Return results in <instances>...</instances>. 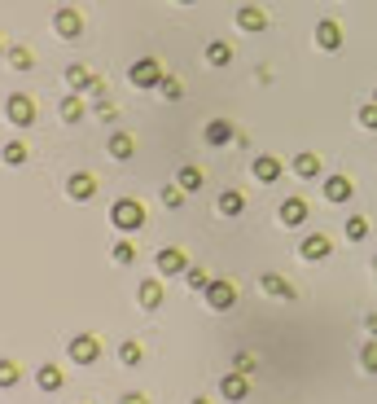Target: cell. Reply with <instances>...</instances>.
Masks as SVG:
<instances>
[{
	"mask_svg": "<svg viewBox=\"0 0 377 404\" xmlns=\"http://www.w3.org/2000/svg\"><path fill=\"white\" fill-rule=\"evenodd\" d=\"M316 49H325V53H338V49H343V27H338L334 18H321V22H316Z\"/></svg>",
	"mask_w": 377,
	"mask_h": 404,
	"instance_id": "16",
	"label": "cell"
},
{
	"mask_svg": "<svg viewBox=\"0 0 377 404\" xmlns=\"http://www.w3.org/2000/svg\"><path fill=\"white\" fill-rule=\"evenodd\" d=\"M215 211H219L224 220H237L241 211H246V194H241V189H224V194L215 198Z\"/></svg>",
	"mask_w": 377,
	"mask_h": 404,
	"instance_id": "21",
	"label": "cell"
},
{
	"mask_svg": "<svg viewBox=\"0 0 377 404\" xmlns=\"http://www.w3.org/2000/svg\"><path fill=\"white\" fill-rule=\"evenodd\" d=\"M127 79H132V88H140V92H154L162 79H167V70H162L158 57H136L132 70H127Z\"/></svg>",
	"mask_w": 377,
	"mask_h": 404,
	"instance_id": "2",
	"label": "cell"
},
{
	"mask_svg": "<svg viewBox=\"0 0 377 404\" xmlns=\"http://www.w3.org/2000/svg\"><path fill=\"white\" fill-rule=\"evenodd\" d=\"M299 255L308 259V264H321V259L334 255V242H329V233H308L299 242Z\"/></svg>",
	"mask_w": 377,
	"mask_h": 404,
	"instance_id": "12",
	"label": "cell"
},
{
	"mask_svg": "<svg viewBox=\"0 0 377 404\" xmlns=\"http://www.w3.org/2000/svg\"><path fill=\"white\" fill-rule=\"evenodd\" d=\"M259 290L272 294L281 303H299V290H294V281H286L281 272H259Z\"/></svg>",
	"mask_w": 377,
	"mask_h": 404,
	"instance_id": "8",
	"label": "cell"
},
{
	"mask_svg": "<svg viewBox=\"0 0 377 404\" xmlns=\"http://www.w3.org/2000/svg\"><path fill=\"white\" fill-rule=\"evenodd\" d=\"M233 370H241V374H259V361H255V356L250 352H237V356H233Z\"/></svg>",
	"mask_w": 377,
	"mask_h": 404,
	"instance_id": "38",
	"label": "cell"
},
{
	"mask_svg": "<svg viewBox=\"0 0 377 404\" xmlns=\"http://www.w3.org/2000/svg\"><path fill=\"white\" fill-rule=\"evenodd\" d=\"M373 272H377V255H373Z\"/></svg>",
	"mask_w": 377,
	"mask_h": 404,
	"instance_id": "46",
	"label": "cell"
},
{
	"mask_svg": "<svg viewBox=\"0 0 377 404\" xmlns=\"http://www.w3.org/2000/svg\"><path fill=\"white\" fill-rule=\"evenodd\" d=\"M211 281H215V277H211L206 268H197V264H188V268H184V286H188V290L206 294V286H211Z\"/></svg>",
	"mask_w": 377,
	"mask_h": 404,
	"instance_id": "28",
	"label": "cell"
},
{
	"mask_svg": "<svg viewBox=\"0 0 377 404\" xmlns=\"http://www.w3.org/2000/svg\"><path fill=\"white\" fill-rule=\"evenodd\" d=\"M206 62H211V66H228V62H233V44L211 40V44H206Z\"/></svg>",
	"mask_w": 377,
	"mask_h": 404,
	"instance_id": "32",
	"label": "cell"
},
{
	"mask_svg": "<svg viewBox=\"0 0 377 404\" xmlns=\"http://www.w3.org/2000/svg\"><path fill=\"white\" fill-rule=\"evenodd\" d=\"M35 387H40L44 396H53V391H62V387H66V374H62V365L44 361L40 370H35Z\"/></svg>",
	"mask_w": 377,
	"mask_h": 404,
	"instance_id": "17",
	"label": "cell"
},
{
	"mask_svg": "<svg viewBox=\"0 0 377 404\" xmlns=\"http://www.w3.org/2000/svg\"><path fill=\"white\" fill-rule=\"evenodd\" d=\"M188 404H211V400H206V396H193V400H188Z\"/></svg>",
	"mask_w": 377,
	"mask_h": 404,
	"instance_id": "43",
	"label": "cell"
},
{
	"mask_svg": "<svg viewBox=\"0 0 377 404\" xmlns=\"http://www.w3.org/2000/svg\"><path fill=\"white\" fill-rule=\"evenodd\" d=\"M66 198H70V202L97 198V176H92V172H70V176H66Z\"/></svg>",
	"mask_w": 377,
	"mask_h": 404,
	"instance_id": "11",
	"label": "cell"
},
{
	"mask_svg": "<svg viewBox=\"0 0 377 404\" xmlns=\"http://www.w3.org/2000/svg\"><path fill=\"white\" fill-rule=\"evenodd\" d=\"M110 224H114V233H140L145 229V202L140 198H114L110 202Z\"/></svg>",
	"mask_w": 377,
	"mask_h": 404,
	"instance_id": "1",
	"label": "cell"
},
{
	"mask_svg": "<svg viewBox=\"0 0 377 404\" xmlns=\"http://www.w3.org/2000/svg\"><path fill=\"white\" fill-rule=\"evenodd\" d=\"M110 259H114V264H119V268H132L136 264V242H132V237H119V242H114L110 246Z\"/></svg>",
	"mask_w": 377,
	"mask_h": 404,
	"instance_id": "25",
	"label": "cell"
},
{
	"mask_svg": "<svg viewBox=\"0 0 377 404\" xmlns=\"http://www.w3.org/2000/svg\"><path fill=\"white\" fill-rule=\"evenodd\" d=\"M97 119H101V123H114V119H119V110L110 105V97H101V101H97Z\"/></svg>",
	"mask_w": 377,
	"mask_h": 404,
	"instance_id": "39",
	"label": "cell"
},
{
	"mask_svg": "<svg viewBox=\"0 0 377 404\" xmlns=\"http://www.w3.org/2000/svg\"><path fill=\"white\" fill-rule=\"evenodd\" d=\"M66 356H70V365H97L101 361V339L97 334H75L66 343Z\"/></svg>",
	"mask_w": 377,
	"mask_h": 404,
	"instance_id": "4",
	"label": "cell"
},
{
	"mask_svg": "<svg viewBox=\"0 0 377 404\" xmlns=\"http://www.w3.org/2000/svg\"><path fill=\"white\" fill-rule=\"evenodd\" d=\"M373 101H377V88H373Z\"/></svg>",
	"mask_w": 377,
	"mask_h": 404,
	"instance_id": "47",
	"label": "cell"
},
{
	"mask_svg": "<svg viewBox=\"0 0 377 404\" xmlns=\"http://www.w3.org/2000/svg\"><path fill=\"white\" fill-rule=\"evenodd\" d=\"M53 31L62 35V40H79V35H84V14H79V9H70V5H62L53 14Z\"/></svg>",
	"mask_w": 377,
	"mask_h": 404,
	"instance_id": "9",
	"label": "cell"
},
{
	"mask_svg": "<svg viewBox=\"0 0 377 404\" xmlns=\"http://www.w3.org/2000/svg\"><path fill=\"white\" fill-rule=\"evenodd\" d=\"M180 5H197V0H180Z\"/></svg>",
	"mask_w": 377,
	"mask_h": 404,
	"instance_id": "45",
	"label": "cell"
},
{
	"mask_svg": "<svg viewBox=\"0 0 377 404\" xmlns=\"http://www.w3.org/2000/svg\"><path fill=\"white\" fill-rule=\"evenodd\" d=\"M88 84H92V70L79 66V62H70V66H66V88H70V92H88Z\"/></svg>",
	"mask_w": 377,
	"mask_h": 404,
	"instance_id": "26",
	"label": "cell"
},
{
	"mask_svg": "<svg viewBox=\"0 0 377 404\" xmlns=\"http://www.w3.org/2000/svg\"><path fill=\"white\" fill-rule=\"evenodd\" d=\"M321 189H325V198H329V202H351V194H356L351 176H343V172H329Z\"/></svg>",
	"mask_w": 377,
	"mask_h": 404,
	"instance_id": "18",
	"label": "cell"
},
{
	"mask_svg": "<svg viewBox=\"0 0 377 404\" xmlns=\"http://www.w3.org/2000/svg\"><path fill=\"white\" fill-rule=\"evenodd\" d=\"M312 216V207H308V198L303 194H294V198H281V207H277V220L286 224V229H299V224H308Z\"/></svg>",
	"mask_w": 377,
	"mask_h": 404,
	"instance_id": "5",
	"label": "cell"
},
{
	"mask_svg": "<svg viewBox=\"0 0 377 404\" xmlns=\"http://www.w3.org/2000/svg\"><path fill=\"white\" fill-rule=\"evenodd\" d=\"M294 176H303V181H316V176H325V163H321V154H312V150H303V154H294Z\"/></svg>",
	"mask_w": 377,
	"mask_h": 404,
	"instance_id": "20",
	"label": "cell"
},
{
	"mask_svg": "<svg viewBox=\"0 0 377 404\" xmlns=\"http://www.w3.org/2000/svg\"><path fill=\"white\" fill-rule=\"evenodd\" d=\"M360 128H364V132H377V101L360 105Z\"/></svg>",
	"mask_w": 377,
	"mask_h": 404,
	"instance_id": "37",
	"label": "cell"
},
{
	"mask_svg": "<svg viewBox=\"0 0 377 404\" xmlns=\"http://www.w3.org/2000/svg\"><path fill=\"white\" fill-rule=\"evenodd\" d=\"M57 114H62V123H79V119L88 114L84 92H66V97H62V105H57Z\"/></svg>",
	"mask_w": 377,
	"mask_h": 404,
	"instance_id": "23",
	"label": "cell"
},
{
	"mask_svg": "<svg viewBox=\"0 0 377 404\" xmlns=\"http://www.w3.org/2000/svg\"><path fill=\"white\" fill-rule=\"evenodd\" d=\"M158 198H162V207H167V211H180L184 198H188V189H184V185H162Z\"/></svg>",
	"mask_w": 377,
	"mask_h": 404,
	"instance_id": "33",
	"label": "cell"
},
{
	"mask_svg": "<svg viewBox=\"0 0 377 404\" xmlns=\"http://www.w3.org/2000/svg\"><path fill=\"white\" fill-rule=\"evenodd\" d=\"M237 137H241V132L228 123V119H211V123H206V132H202V141H206L211 150H224V145H233Z\"/></svg>",
	"mask_w": 377,
	"mask_h": 404,
	"instance_id": "13",
	"label": "cell"
},
{
	"mask_svg": "<svg viewBox=\"0 0 377 404\" xmlns=\"http://www.w3.org/2000/svg\"><path fill=\"white\" fill-rule=\"evenodd\" d=\"M105 150H110V159H114V163H127V159L136 154V141H132V132L114 128V132H110V141H105Z\"/></svg>",
	"mask_w": 377,
	"mask_h": 404,
	"instance_id": "19",
	"label": "cell"
},
{
	"mask_svg": "<svg viewBox=\"0 0 377 404\" xmlns=\"http://www.w3.org/2000/svg\"><path fill=\"white\" fill-rule=\"evenodd\" d=\"M119 404H154V400H149V391H123Z\"/></svg>",
	"mask_w": 377,
	"mask_h": 404,
	"instance_id": "41",
	"label": "cell"
},
{
	"mask_svg": "<svg viewBox=\"0 0 377 404\" xmlns=\"http://www.w3.org/2000/svg\"><path fill=\"white\" fill-rule=\"evenodd\" d=\"M360 370H364V374H377V339H364V347H360Z\"/></svg>",
	"mask_w": 377,
	"mask_h": 404,
	"instance_id": "35",
	"label": "cell"
},
{
	"mask_svg": "<svg viewBox=\"0 0 377 404\" xmlns=\"http://www.w3.org/2000/svg\"><path fill=\"white\" fill-rule=\"evenodd\" d=\"M5 57H9V66H14V70H31L35 66V53L27 49V44H9Z\"/></svg>",
	"mask_w": 377,
	"mask_h": 404,
	"instance_id": "31",
	"label": "cell"
},
{
	"mask_svg": "<svg viewBox=\"0 0 377 404\" xmlns=\"http://www.w3.org/2000/svg\"><path fill=\"white\" fill-rule=\"evenodd\" d=\"M364 330H369V334L377 339V312H369V316H364Z\"/></svg>",
	"mask_w": 377,
	"mask_h": 404,
	"instance_id": "42",
	"label": "cell"
},
{
	"mask_svg": "<svg viewBox=\"0 0 377 404\" xmlns=\"http://www.w3.org/2000/svg\"><path fill=\"white\" fill-rule=\"evenodd\" d=\"M119 361L127 365V370H136V365L145 361V347H140L136 339H123V343H119Z\"/></svg>",
	"mask_w": 377,
	"mask_h": 404,
	"instance_id": "29",
	"label": "cell"
},
{
	"mask_svg": "<svg viewBox=\"0 0 377 404\" xmlns=\"http://www.w3.org/2000/svg\"><path fill=\"white\" fill-rule=\"evenodd\" d=\"M5 53H9V49H5V40H0V57H5Z\"/></svg>",
	"mask_w": 377,
	"mask_h": 404,
	"instance_id": "44",
	"label": "cell"
},
{
	"mask_svg": "<svg viewBox=\"0 0 377 404\" xmlns=\"http://www.w3.org/2000/svg\"><path fill=\"white\" fill-rule=\"evenodd\" d=\"M175 185H184V189H188V194H197V189H202V185H206V172H202V168H197V163H184V168H180V172H175Z\"/></svg>",
	"mask_w": 377,
	"mask_h": 404,
	"instance_id": "24",
	"label": "cell"
},
{
	"mask_svg": "<svg viewBox=\"0 0 377 404\" xmlns=\"http://www.w3.org/2000/svg\"><path fill=\"white\" fill-rule=\"evenodd\" d=\"M158 92H162V97H167V101H180V97H184V84H180V79H175V75H167V79H162V84H158Z\"/></svg>",
	"mask_w": 377,
	"mask_h": 404,
	"instance_id": "36",
	"label": "cell"
},
{
	"mask_svg": "<svg viewBox=\"0 0 377 404\" xmlns=\"http://www.w3.org/2000/svg\"><path fill=\"white\" fill-rule=\"evenodd\" d=\"M84 97H92V101L110 97V88H105V79H97V75H92V84H88V92H84Z\"/></svg>",
	"mask_w": 377,
	"mask_h": 404,
	"instance_id": "40",
	"label": "cell"
},
{
	"mask_svg": "<svg viewBox=\"0 0 377 404\" xmlns=\"http://www.w3.org/2000/svg\"><path fill=\"white\" fill-rule=\"evenodd\" d=\"M136 303L145 307V312H158V307L167 303V290H162V281H158V277H145V281L136 286Z\"/></svg>",
	"mask_w": 377,
	"mask_h": 404,
	"instance_id": "14",
	"label": "cell"
},
{
	"mask_svg": "<svg viewBox=\"0 0 377 404\" xmlns=\"http://www.w3.org/2000/svg\"><path fill=\"white\" fill-rule=\"evenodd\" d=\"M5 119L14 128H31L35 123V101H31V92H14V97L5 101Z\"/></svg>",
	"mask_w": 377,
	"mask_h": 404,
	"instance_id": "6",
	"label": "cell"
},
{
	"mask_svg": "<svg viewBox=\"0 0 377 404\" xmlns=\"http://www.w3.org/2000/svg\"><path fill=\"white\" fill-rule=\"evenodd\" d=\"M202 299H206L211 312H233V307H237V286H233L228 277H215V281L206 286Z\"/></svg>",
	"mask_w": 377,
	"mask_h": 404,
	"instance_id": "3",
	"label": "cell"
},
{
	"mask_svg": "<svg viewBox=\"0 0 377 404\" xmlns=\"http://www.w3.org/2000/svg\"><path fill=\"white\" fill-rule=\"evenodd\" d=\"M250 176H255L259 185H277L281 176H286V163H281L277 154H259V159L250 163Z\"/></svg>",
	"mask_w": 377,
	"mask_h": 404,
	"instance_id": "10",
	"label": "cell"
},
{
	"mask_svg": "<svg viewBox=\"0 0 377 404\" xmlns=\"http://www.w3.org/2000/svg\"><path fill=\"white\" fill-rule=\"evenodd\" d=\"M237 27L250 31V35H259V31H268V14H263L259 5H241V9H237Z\"/></svg>",
	"mask_w": 377,
	"mask_h": 404,
	"instance_id": "22",
	"label": "cell"
},
{
	"mask_svg": "<svg viewBox=\"0 0 377 404\" xmlns=\"http://www.w3.org/2000/svg\"><path fill=\"white\" fill-rule=\"evenodd\" d=\"M0 159L9 163V168H22V163L31 159V150H27V141H9L5 150H0Z\"/></svg>",
	"mask_w": 377,
	"mask_h": 404,
	"instance_id": "30",
	"label": "cell"
},
{
	"mask_svg": "<svg viewBox=\"0 0 377 404\" xmlns=\"http://www.w3.org/2000/svg\"><path fill=\"white\" fill-rule=\"evenodd\" d=\"M219 396H224V400H246V396H250V374L228 370V374L219 378Z\"/></svg>",
	"mask_w": 377,
	"mask_h": 404,
	"instance_id": "15",
	"label": "cell"
},
{
	"mask_svg": "<svg viewBox=\"0 0 377 404\" xmlns=\"http://www.w3.org/2000/svg\"><path fill=\"white\" fill-rule=\"evenodd\" d=\"M343 233H347V242H364V237L373 233V224H369V216H347Z\"/></svg>",
	"mask_w": 377,
	"mask_h": 404,
	"instance_id": "27",
	"label": "cell"
},
{
	"mask_svg": "<svg viewBox=\"0 0 377 404\" xmlns=\"http://www.w3.org/2000/svg\"><path fill=\"white\" fill-rule=\"evenodd\" d=\"M154 268H158V277H184L188 255L180 251V246H162V251L154 255Z\"/></svg>",
	"mask_w": 377,
	"mask_h": 404,
	"instance_id": "7",
	"label": "cell"
},
{
	"mask_svg": "<svg viewBox=\"0 0 377 404\" xmlns=\"http://www.w3.org/2000/svg\"><path fill=\"white\" fill-rule=\"evenodd\" d=\"M18 378H22V370H18V361H0V391H9V387H18Z\"/></svg>",
	"mask_w": 377,
	"mask_h": 404,
	"instance_id": "34",
	"label": "cell"
}]
</instances>
